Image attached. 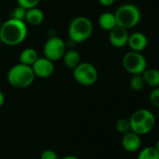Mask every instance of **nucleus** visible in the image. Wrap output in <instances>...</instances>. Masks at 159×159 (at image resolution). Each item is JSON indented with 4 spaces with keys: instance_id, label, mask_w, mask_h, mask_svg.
I'll return each mask as SVG.
<instances>
[{
    "instance_id": "f257e3e1",
    "label": "nucleus",
    "mask_w": 159,
    "mask_h": 159,
    "mask_svg": "<svg viewBox=\"0 0 159 159\" xmlns=\"http://www.w3.org/2000/svg\"><path fill=\"white\" fill-rule=\"evenodd\" d=\"M27 32L25 22L11 18L0 27V39L8 46H15L26 39Z\"/></svg>"
},
{
    "instance_id": "f03ea898",
    "label": "nucleus",
    "mask_w": 159,
    "mask_h": 159,
    "mask_svg": "<svg viewBox=\"0 0 159 159\" xmlns=\"http://www.w3.org/2000/svg\"><path fill=\"white\" fill-rule=\"evenodd\" d=\"M94 25L92 21L86 16H78L74 18L68 26V37L74 43L86 41L93 34Z\"/></svg>"
},
{
    "instance_id": "7ed1b4c3",
    "label": "nucleus",
    "mask_w": 159,
    "mask_h": 159,
    "mask_svg": "<svg viewBox=\"0 0 159 159\" xmlns=\"http://www.w3.org/2000/svg\"><path fill=\"white\" fill-rule=\"evenodd\" d=\"M36 76L30 66L19 63L13 66L8 72L7 79L9 84L15 88H26L30 86Z\"/></svg>"
},
{
    "instance_id": "20e7f679",
    "label": "nucleus",
    "mask_w": 159,
    "mask_h": 159,
    "mask_svg": "<svg viewBox=\"0 0 159 159\" xmlns=\"http://www.w3.org/2000/svg\"><path fill=\"white\" fill-rule=\"evenodd\" d=\"M131 130L139 135L148 134L155 125V117L148 110L140 109L136 111L129 118Z\"/></svg>"
},
{
    "instance_id": "39448f33",
    "label": "nucleus",
    "mask_w": 159,
    "mask_h": 159,
    "mask_svg": "<svg viewBox=\"0 0 159 159\" xmlns=\"http://www.w3.org/2000/svg\"><path fill=\"white\" fill-rule=\"evenodd\" d=\"M114 15L117 25H120L126 29L138 25L141 17L139 9L133 4H124L120 6L116 10Z\"/></svg>"
},
{
    "instance_id": "423d86ee",
    "label": "nucleus",
    "mask_w": 159,
    "mask_h": 159,
    "mask_svg": "<svg viewBox=\"0 0 159 159\" xmlns=\"http://www.w3.org/2000/svg\"><path fill=\"white\" fill-rule=\"evenodd\" d=\"M73 78L79 84L91 86L98 82V71L91 63L81 62L75 68H73Z\"/></svg>"
},
{
    "instance_id": "0eeeda50",
    "label": "nucleus",
    "mask_w": 159,
    "mask_h": 159,
    "mask_svg": "<svg viewBox=\"0 0 159 159\" xmlns=\"http://www.w3.org/2000/svg\"><path fill=\"white\" fill-rule=\"evenodd\" d=\"M124 68L130 74H142L147 68V62L145 57L139 52L131 51L126 52L122 60Z\"/></svg>"
},
{
    "instance_id": "6e6552de",
    "label": "nucleus",
    "mask_w": 159,
    "mask_h": 159,
    "mask_svg": "<svg viewBox=\"0 0 159 159\" xmlns=\"http://www.w3.org/2000/svg\"><path fill=\"white\" fill-rule=\"evenodd\" d=\"M66 43L65 41L59 38L52 36L44 44L43 47V53L44 57L47 59L55 62L60 60L64 53L66 52Z\"/></svg>"
},
{
    "instance_id": "1a4fd4ad",
    "label": "nucleus",
    "mask_w": 159,
    "mask_h": 159,
    "mask_svg": "<svg viewBox=\"0 0 159 159\" xmlns=\"http://www.w3.org/2000/svg\"><path fill=\"white\" fill-rule=\"evenodd\" d=\"M31 67L35 76L41 79L49 78L54 72L53 62L47 59L46 57H39L36 62L31 66Z\"/></svg>"
},
{
    "instance_id": "9d476101",
    "label": "nucleus",
    "mask_w": 159,
    "mask_h": 159,
    "mask_svg": "<svg viewBox=\"0 0 159 159\" xmlns=\"http://www.w3.org/2000/svg\"><path fill=\"white\" fill-rule=\"evenodd\" d=\"M128 37L129 35L126 28L116 25L110 31L109 40L114 48H123L127 44Z\"/></svg>"
},
{
    "instance_id": "9b49d317",
    "label": "nucleus",
    "mask_w": 159,
    "mask_h": 159,
    "mask_svg": "<svg viewBox=\"0 0 159 159\" xmlns=\"http://www.w3.org/2000/svg\"><path fill=\"white\" fill-rule=\"evenodd\" d=\"M122 146L126 152H135L139 151L141 147L140 135L135 133L132 130H129L128 132L123 134Z\"/></svg>"
},
{
    "instance_id": "f8f14e48",
    "label": "nucleus",
    "mask_w": 159,
    "mask_h": 159,
    "mask_svg": "<svg viewBox=\"0 0 159 159\" xmlns=\"http://www.w3.org/2000/svg\"><path fill=\"white\" fill-rule=\"evenodd\" d=\"M127 44L132 51L140 52L143 50H145V48L147 47L148 39H147V37L143 33L136 32L128 37Z\"/></svg>"
},
{
    "instance_id": "ddd939ff",
    "label": "nucleus",
    "mask_w": 159,
    "mask_h": 159,
    "mask_svg": "<svg viewBox=\"0 0 159 159\" xmlns=\"http://www.w3.org/2000/svg\"><path fill=\"white\" fill-rule=\"evenodd\" d=\"M43 21H44V13L38 7L26 10L25 19V23L33 26H37V25H40L43 23Z\"/></svg>"
},
{
    "instance_id": "4468645a",
    "label": "nucleus",
    "mask_w": 159,
    "mask_h": 159,
    "mask_svg": "<svg viewBox=\"0 0 159 159\" xmlns=\"http://www.w3.org/2000/svg\"><path fill=\"white\" fill-rule=\"evenodd\" d=\"M64 64L67 68H75L80 63H81V54L76 50H68L63 55Z\"/></svg>"
},
{
    "instance_id": "2eb2a0df",
    "label": "nucleus",
    "mask_w": 159,
    "mask_h": 159,
    "mask_svg": "<svg viewBox=\"0 0 159 159\" xmlns=\"http://www.w3.org/2000/svg\"><path fill=\"white\" fill-rule=\"evenodd\" d=\"M98 25L99 26L106 31H111L117 25L116 19L114 13L111 12H104L98 18Z\"/></svg>"
},
{
    "instance_id": "dca6fc26",
    "label": "nucleus",
    "mask_w": 159,
    "mask_h": 159,
    "mask_svg": "<svg viewBox=\"0 0 159 159\" xmlns=\"http://www.w3.org/2000/svg\"><path fill=\"white\" fill-rule=\"evenodd\" d=\"M142 76L146 84L152 87L159 86V70L157 68H146L142 72Z\"/></svg>"
},
{
    "instance_id": "f3484780",
    "label": "nucleus",
    "mask_w": 159,
    "mask_h": 159,
    "mask_svg": "<svg viewBox=\"0 0 159 159\" xmlns=\"http://www.w3.org/2000/svg\"><path fill=\"white\" fill-rule=\"evenodd\" d=\"M39 58V53L38 52L33 49V48H26L24 51H22L21 54H20V63L24 64V65H27V66H32L36 60Z\"/></svg>"
},
{
    "instance_id": "a211bd4d",
    "label": "nucleus",
    "mask_w": 159,
    "mask_h": 159,
    "mask_svg": "<svg viewBox=\"0 0 159 159\" xmlns=\"http://www.w3.org/2000/svg\"><path fill=\"white\" fill-rule=\"evenodd\" d=\"M137 159H159V152L154 146H148L139 152Z\"/></svg>"
},
{
    "instance_id": "6ab92c4d",
    "label": "nucleus",
    "mask_w": 159,
    "mask_h": 159,
    "mask_svg": "<svg viewBox=\"0 0 159 159\" xmlns=\"http://www.w3.org/2000/svg\"><path fill=\"white\" fill-rule=\"evenodd\" d=\"M145 84L146 83L144 81L142 74H134L130 79V87L136 92L141 91L144 88Z\"/></svg>"
},
{
    "instance_id": "aec40b11",
    "label": "nucleus",
    "mask_w": 159,
    "mask_h": 159,
    "mask_svg": "<svg viewBox=\"0 0 159 159\" xmlns=\"http://www.w3.org/2000/svg\"><path fill=\"white\" fill-rule=\"evenodd\" d=\"M115 128L119 133H122V134L128 132L129 130H131L129 119H126V118L118 119L115 123Z\"/></svg>"
},
{
    "instance_id": "412c9836",
    "label": "nucleus",
    "mask_w": 159,
    "mask_h": 159,
    "mask_svg": "<svg viewBox=\"0 0 159 159\" xmlns=\"http://www.w3.org/2000/svg\"><path fill=\"white\" fill-rule=\"evenodd\" d=\"M18 6L24 8L25 10H29L38 7L40 0H17Z\"/></svg>"
},
{
    "instance_id": "4be33fe9",
    "label": "nucleus",
    "mask_w": 159,
    "mask_h": 159,
    "mask_svg": "<svg viewBox=\"0 0 159 159\" xmlns=\"http://www.w3.org/2000/svg\"><path fill=\"white\" fill-rule=\"evenodd\" d=\"M25 13H26V10H25L24 8L18 6L17 8H15L11 13V18L16 19V20H20V21H24L25 19Z\"/></svg>"
},
{
    "instance_id": "5701e85b",
    "label": "nucleus",
    "mask_w": 159,
    "mask_h": 159,
    "mask_svg": "<svg viewBox=\"0 0 159 159\" xmlns=\"http://www.w3.org/2000/svg\"><path fill=\"white\" fill-rule=\"evenodd\" d=\"M150 101L152 106L159 109V86L155 87L150 94Z\"/></svg>"
},
{
    "instance_id": "b1692460",
    "label": "nucleus",
    "mask_w": 159,
    "mask_h": 159,
    "mask_svg": "<svg viewBox=\"0 0 159 159\" xmlns=\"http://www.w3.org/2000/svg\"><path fill=\"white\" fill-rule=\"evenodd\" d=\"M40 159H59L57 153L53 150H45L40 154Z\"/></svg>"
},
{
    "instance_id": "393cba45",
    "label": "nucleus",
    "mask_w": 159,
    "mask_h": 159,
    "mask_svg": "<svg viewBox=\"0 0 159 159\" xmlns=\"http://www.w3.org/2000/svg\"><path fill=\"white\" fill-rule=\"evenodd\" d=\"M115 0H98V2L104 6V7H109V6H111L113 3H114Z\"/></svg>"
},
{
    "instance_id": "a878e982",
    "label": "nucleus",
    "mask_w": 159,
    "mask_h": 159,
    "mask_svg": "<svg viewBox=\"0 0 159 159\" xmlns=\"http://www.w3.org/2000/svg\"><path fill=\"white\" fill-rule=\"evenodd\" d=\"M4 103H5V96L1 91H0V108L4 105Z\"/></svg>"
},
{
    "instance_id": "bb28decb",
    "label": "nucleus",
    "mask_w": 159,
    "mask_h": 159,
    "mask_svg": "<svg viewBox=\"0 0 159 159\" xmlns=\"http://www.w3.org/2000/svg\"><path fill=\"white\" fill-rule=\"evenodd\" d=\"M61 159H80V158L77 157V156H75V155H66V156H64Z\"/></svg>"
},
{
    "instance_id": "cd10ccee",
    "label": "nucleus",
    "mask_w": 159,
    "mask_h": 159,
    "mask_svg": "<svg viewBox=\"0 0 159 159\" xmlns=\"http://www.w3.org/2000/svg\"><path fill=\"white\" fill-rule=\"evenodd\" d=\"M154 148L157 150V152H159V139L157 140V142H156V144H155V146H154Z\"/></svg>"
}]
</instances>
